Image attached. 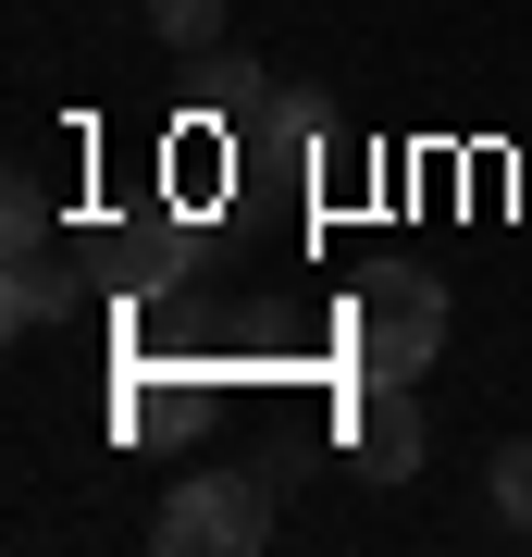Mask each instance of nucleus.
Masks as SVG:
<instances>
[{
  "mask_svg": "<svg viewBox=\"0 0 532 557\" xmlns=\"http://www.w3.org/2000/svg\"><path fill=\"white\" fill-rule=\"evenodd\" d=\"M335 335H347V372H359V384H421L434 347H446V285L409 273V260H384V273L347 285Z\"/></svg>",
  "mask_w": 532,
  "mask_h": 557,
  "instance_id": "obj_1",
  "label": "nucleus"
},
{
  "mask_svg": "<svg viewBox=\"0 0 532 557\" xmlns=\"http://www.w3.org/2000/svg\"><path fill=\"white\" fill-rule=\"evenodd\" d=\"M149 545L161 557H260V545H273V483H260V471H174Z\"/></svg>",
  "mask_w": 532,
  "mask_h": 557,
  "instance_id": "obj_2",
  "label": "nucleus"
},
{
  "mask_svg": "<svg viewBox=\"0 0 532 557\" xmlns=\"http://www.w3.org/2000/svg\"><path fill=\"white\" fill-rule=\"evenodd\" d=\"M75 310V248H50V199L38 186H13V322L38 335V322Z\"/></svg>",
  "mask_w": 532,
  "mask_h": 557,
  "instance_id": "obj_3",
  "label": "nucleus"
},
{
  "mask_svg": "<svg viewBox=\"0 0 532 557\" xmlns=\"http://www.w3.org/2000/svg\"><path fill=\"white\" fill-rule=\"evenodd\" d=\"M260 62H236V149L273 161V174H297V161L322 149V100H297V87H248Z\"/></svg>",
  "mask_w": 532,
  "mask_h": 557,
  "instance_id": "obj_4",
  "label": "nucleus"
},
{
  "mask_svg": "<svg viewBox=\"0 0 532 557\" xmlns=\"http://www.w3.org/2000/svg\"><path fill=\"white\" fill-rule=\"evenodd\" d=\"M347 446H359V471H372V483H409V471H421V397H409V384H359Z\"/></svg>",
  "mask_w": 532,
  "mask_h": 557,
  "instance_id": "obj_5",
  "label": "nucleus"
},
{
  "mask_svg": "<svg viewBox=\"0 0 532 557\" xmlns=\"http://www.w3.org/2000/svg\"><path fill=\"white\" fill-rule=\"evenodd\" d=\"M483 483H495V520H508V533H532V434H508L483 458Z\"/></svg>",
  "mask_w": 532,
  "mask_h": 557,
  "instance_id": "obj_6",
  "label": "nucleus"
},
{
  "mask_svg": "<svg viewBox=\"0 0 532 557\" xmlns=\"http://www.w3.org/2000/svg\"><path fill=\"white\" fill-rule=\"evenodd\" d=\"M149 25H161V50H211L223 38V0H149Z\"/></svg>",
  "mask_w": 532,
  "mask_h": 557,
  "instance_id": "obj_7",
  "label": "nucleus"
}]
</instances>
